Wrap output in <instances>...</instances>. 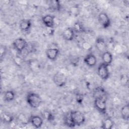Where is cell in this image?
Segmentation results:
<instances>
[{
  "label": "cell",
  "instance_id": "cell-15",
  "mask_svg": "<svg viewBox=\"0 0 129 129\" xmlns=\"http://www.w3.org/2000/svg\"><path fill=\"white\" fill-rule=\"evenodd\" d=\"M32 27V22L30 19H22L19 23V28L23 32L29 31Z\"/></svg>",
  "mask_w": 129,
  "mask_h": 129
},
{
  "label": "cell",
  "instance_id": "cell-28",
  "mask_svg": "<svg viewBox=\"0 0 129 129\" xmlns=\"http://www.w3.org/2000/svg\"><path fill=\"white\" fill-rule=\"evenodd\" d=\"M82 47L83 49L85 50L90 51L92 50V46L90 43L87 41H84L82 43Z\"/></svg>",
  "mask_w": 129,
  "mask_h": 129
},
{
  "label": "cell",
  "instance_id": "cell-3",
  "mask_svg": "<svg viewBox=\"0 0 129 129\" xmlns=\"http://www.w3.org/2000/svg\"><path fill=\"white\" fill-rule=\"evenodd\" d=\"M106 98H97L94 99V105L97 110L100 113L106 115L107 111Z\"/></svg>",
  "mask_w": 129,
  "mask_h": 129
},
{
  "label": "cell",
  "instance_id": "cell-7",
  "mask_svg": "<svg viewBox=\"0 0 129 129\" xmlns=\"http://www.w3.org/2000/svg\"><path fill=\"white\" fill-rule=\"evenodd\" d=\"M98 20L104 29L108 28L111 25V20L109 16L104 12H101L98 15Z\"/></svg>",
  "mask_w": 129,
  "mask_h": 129
},
{
  "label": "cell",
  "instance_id": "cell-13",
  "mask_svg": "<svg viewBox=\"0 0 129 129\" xmlns=\"http://www.w3.org/2000/svg\"><path fill=\"white\" fill-rule=\"evenodd\" d=\"M75 33L72 27H68L66 28L62 33L63 39L66 41H72L75 37Z\"/></svg>",
  "mask_w": 129,
  "mask_h": 129
},
{
  "label": "cell",
  "instance_id": "cell-20",
  "mask_svg": "<svg viewBox=\"0 0 129 129\" xmlns=\"http://www.w3.org/2000/svg\"><path fill=\"white\" fill-rule=\"evenodd\" d=\"M15 93L12 90H8L4 93V100L6 102H10L13 101L15 98Z\"/></svg>",
  "mask_w": 129,
  "mask_h": 129
},
{
  "label": "cell",
  "instance_id": "cell-29",
  "mask_svg": "<svg viewBox=\"0 0 129 129\" xmlns=\"http://www.w3.org/2000/svg\"><path fill=\"white\" fill-rule=\"evenodd\" d=\"M7 53V47L6 46L1 44L0 46V57L2 59L5 56Z\"/></svg>",
  "mask_w": 129,
  "mask_h": 129
},
{
  "label": "cell",
  "instance_id": "cell-11",
  "mask_svg": "<svg viewBox=\"0 0 129 129\" xmlns=\"http://www.w3.org/2000/svg\"><path fill=\"white\" fill-rule=\"evenodd\" d=\"M84 63L89 67L92 68L96 66L97 63V58L95 55L91 53L87 54L83 59Z\"/></svg>",
  "mask_w": 129,
  "mask_h": 129
},
{
  "label": "cell",
  "instance_id": "cell-22",
  "mask_svg": "<svg viewBox=\"0 0 129 129\" xmlns=\"http://www.w3.org/2000/svg\"><path fill=\"white\" fill-rule=\"evenodd\" d=\"M75 33H81L84 32L85 30L83 25L80 22H76L72 27Z\"/></svg>",
  "mask_w": 129,
  "mask_h": 129
},
{
  "label": "cell",
  "instance_id": "cell-12",
  "mask_svg": "<svg viewBox=\"0 0 129 129\" xmlns=\"http://www.w3.org/2000/svg\"><path fill=\"white\" fill-rule=\"evenodd\" d=\"M29 122L35 128H39L42 126L43 123V119L42 117L39 115H32L29 118Z\"/></svg>",
  "mask_w": 129,
  "mask_h": 129
},
{
  "label": "cell",
  "instance_id": "cell-9",
  "mask_svg": "<svg viewBox=\"0 0 129 129\" xmlns=\"http://www.w3.org/2000/svg\"><path fill=\"white\" fill-rule=\"evenodd\" d=\"M42 21L47 28H53L55 25V17L47 14L42 17Z\"/></svg>",
  "mask_w": 129,
  "mask_h": 129
},
{
  "label": "cell",
  "instance_id": "cell-21",
  "mask_svg": "<svg viewBox=\"0 0 129 129\" xmlns=\"http://www.w3.org/2000/svg\"><path fill=\"white\" fill-rule=\"evenodd\" d=\"M2 121L6 123L10 124L14 120V117L8 113H3L1 115Z\"/></svg>",
  "mask_w": 129,
  "mask_h": 129
},
{
  "label": "cell",
  "instance_id": "cell-19",
  "mask_svg": "<svg viewBox=\"0 0 129 129\" xmlns=\"http://www.w3.org/2000/svg\"><path fill=\"white\" fill-rule=\"evenodd\" d=\"M120 114L122 118L125 120L128 121L129 120V105L128 103L123 105L120 110Z\"/></svg>",
  "mask_w": 129,
  "mask_h": 129
},
{
  "label": "cell",
  "instance_id": "cell-24",
  "mask_svg": "<svg viewBox=\"0 0 129 129\" xmlns=\"http://www.w3.org/2000/svg\"><path fill=\"white\" fill-rule=\"evenodd\" d=\"M42 116L43 118L47 120L48 121H53L54 119V116L53 114L50 111L47 110H44L42 112Z\"/></svg>",
  "mask_w": 129,
  "mask_h": 129
},
{
  "label": "cell",
  "instance_id": "cell-27",
  "mask_svg": "<svg viewBox=\"0 0 129 129\" xmlns=\"http://www.w3.org/2000/svg\"><path fill=\"white\" fill-rule=\"evenodd\" d=\"M128 73H125L120 76V82L122 85L124 86H126L128 84Z\"/></svg>",
  "mask_w": 129,
  "mask_h": 129
},
{
  "label": "cell",
  "instance_id": "cell-25",
  "mask_svg": "<svg viewBox=\"0 0 129 129\" xmlns=\"http://www.w3.org/2000/svg\"><path fill=\"white\" fill-rule=\"evenodd\" d=\"M18 121L22 124H27L29 122V118H28L25 114L20 113L17 117Z\"/></svg>",
  "mask_w": 129,
  "mask_h": 129
},
{
  "label": "cell",
  "instance_id": "cell-4",
  "mask_svg": "<svg viewBox=\"0 0 129 129\" xmlns=\"http://www.w3.org/2000/svg\"><path fill=\"white\" fill-rule=\"evenodd\" d=\"M28 44L27 41L23 38H17L14 40L12 43L13 48L19 54L22 53L25 50Z\"/></svg>",
  "mask_w": 129,
  "mask_h": 129
},
{
  "label": "cell",
  "instance_id": "cell-16",
  "mask_svg": "<svg viewBox=\"0 0 129 129\" xmlns=\"http://www.w3.org/2000/svg\"><path fill=\"white\" fill-rule=\"evenodd\" d=\"M114 125V122L112 118L109 116H107L103 119L101 128L103 129H111Z\"/></svg>",
  "mask_w": 129,
  "mask_h": 129
},
{
  "label": "cell",
  "instance_id": "cell-10",
  "mask_svg": "<svg viewBox=\"0 0 129 129\" xmlns=\"http://www.w3.org/2000/svg\"><path fill=\"white\" fill-rule=\"evenodd\" d=\"M46 57L51 61L56 60L59 53V50L56 47H50L46 49L45 51Z\"/></svg>",
  "mask_w": 129,
  "mask_h": 129
},
{
  "label": "cell",
  "instance_id": "cell-26",
  "mask_svg": "<svg viewBox=\"0 0 129 129\" xmlns=\"http://www.w3.org/2000/svg\"><path fill=\"white\" fill-rule=\"evenodd\" d=\"M63 122L65 125L69 127H75V125L72 122L70 115L69 113H68L67 115H66L63 118Z\"/></svg>",
  "mask_w": 129,
  "mask_h": 129
},
{
  "label": "cell",
  "instance_id": "cell-17",
  "mask_svg": "<svg viewBox=\"0 0 129 129\" xmlns=\"http://www.w3.org/2000/svg\"><path fill=\"white\" fill-rule=\"evenodd\" d=\"M102 62L107 64L108 65H110L113 60V56L111 53L107 50L102 53Z\"/></svg>",
  "mask_w": 129,
  "mask_h": 129
},
{
  "label": "cell",
  "instance_id": "cell-2",
  "mask_svg": "<svg viewBox=\"0 0 129 129\" xmlns=\"http://www.w3.org/2000/svg\"><path fill=\"white\" fill-rule=\"evenodd\" d=\"M70 117L76 126H80L84 123L86 118L84 114L78 110H72L69 113Z\"/></svg>",
  "mask_w": 129,
  "mask_h": 129
},
{
  "label": "cell",
  "instance_id": "cell-6",
  "mask_svg": "<svg viewBox=\"0 0 129 129\" xmlns=\"http://www.w3.org/2000/svg\"><path fill=\"white\" fill-rule=\"evenodd\" d=\"M52 80L54 84L58 87H62L66 84L67 78L66 76L62 73L57 72L53 76Z\"/></svg>",
  "mask_w": 129,
  "mask_h": 129
},
{
  "label": "cell",
  "instance_id": "cell-5",
  "mask_svg": "<svg viewBox=\"0 0 129 129\" xmlns=\"http://www.w3.org/2000/svg\"><path fill=\"white\" fill-rule=\"evenodd\" d=\"M108 67L109 65L102 62L98 65L97 68V74L99 77L104 81L107 80L110 77Z\"/></svg>",
  "mask_w": 129,
  "mask_h": 129
},
{
  "label": "cell",
  "instance_id": "cell-23",
  "mask_svg": "<svg viewBox=\"0 0 129 129\" xmlns=\"http://www.w3.org/2000/svg\"><path fill=\"white\" fill-rule=\"evenodd\" d=\"M81 12V9L78 5H74L71 7L69 10V13L71 16L74 17H78Z\"/></svg>",
  "mask_w": 129,
  "mask_h": 129
},
{
  "label": "cell",
  "instance_id": "cell-18",
  "mask_svg": "<svg viewBox=\"0 0 129 129\" xmlns=\"http://www.w3.org/2000/svg\"><path fill=\"white\" fill-rule=\"evenodd\" d=\"M49 8L53 11H59L61 9V4L58 0H52L49 2Z\"/></svg>",
  "mask_w": 129,
  "mask_h": 129
},
{
  "label": "cell",
  "instance_id": "cell-8",
  "mask_svg": "<svg viewBox=\"0 0 129 129\" xmlns=\"http://www.w3.org/2000/svg\"><path fill=\"white\" fill-rule=\"evenodd\" d=\"M95 47L98 51L102 53L107 50V44L105 40L101 36L98 37L95 40Z\"/></svg>",
  "mask_w": 129,
  "mask_h": 129
},
{
  "label": "cell",
  "instance_id": "cell-14",
  "mask_svg": "<svg viewBox=\"0 0 129 129\" xmlns=\"http://www.w3.org/2000/svg\"><path fill=\"white\" fill-rule=\"evenodd\" d=\"M94 98H107V92L105 89L101 86H98L94 88L93 93Z\"/></svg>",
  "mask_w": 129,
  "mask_h": 129
},
{
  "label": "cell",
  "instance_id": "cell-1",
  "mask_svg": "<svg viewBox=\"0 0 129 129\" xmlns=\"http://www.w3.org/2000/svg\"><path fill=\"white\" fill-rule=\"evenodd\" d=\"M26 99L28 105L33 108L39 107L42 101L40 96L33 92H28L26 95Z\"/></svg>",
  "mask_w": 129,
  "mask_h": 129
}]
</instances>
